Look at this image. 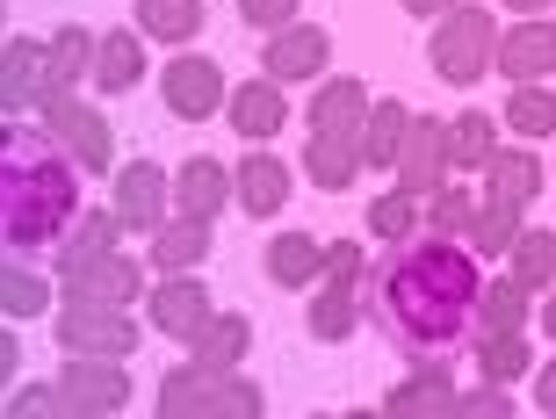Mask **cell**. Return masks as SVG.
Returning a JSON list of instances; mask_svg holds the SVG:
<instances>
[{"label":"cell","instance_id":"obj_1","mask_svg":"<svg viewBox=\"0 0 556 419\" xmlns=\"http://www.w3.org/2000/svg\"><path fill=\"white\" fill-rule=\"evenodd\" d=\"M477 282H484V261L463 239L413 231L405 246H383V261L369 268V318L405 355L413 347H463Z\"/></svg>","mask_w":556,"mask_h":419},{"label":"cell","instance_id":"obj_2","mask_svg":"<svg viewBox=\"0 0 556 419\" xmlns=\"http://www.w3.org/2000/svg\"><path fill=\"white\" fill-rule=\"evenodd\" d=\"M80 181L87 174L37 124L0 116V253H22V261L51 253V239L87 210Z\"/></svg>","mask_w":556,"mask_h":419},{"label":"cell","instance_id":"obj_3","mask_svg":"<svg viewBox=\"0 0 556 419\" xmlns=\"http://www.w3.org/2000/svg\"><path fill=\"white\" fill-rule=\"evenodd\" d=\"M369 318V246L362 239H332L326 246V268L311 282V340H326V347H348L354 326Z\"/></svg>","mask_w":556,"mask_h":419},{"label":"cell","instance_id":"obj_4","mask_svg":"<svg viewBox=\"0 0 556 419\" xmlns=\"http://www.w3.org/2000/svg\"><path fill=\"white\" fill-rule=\"evenodd\" d=\"M492 59H498V15H492V8H477V0H455L448 15H433V37H427L433 80L477 87L484 73H492Z\"/></svg>","mask_w":556,"mask_h":419},{"label":"cell","instance_id":"obj_5","mask_svg":"<svg viewBox=\"0 0 556 419\" xmlns=\"http://www.w3.org/2000/svg\"><path fill=\"white\" fill-rule=\"evenodd\" d=\"M37 130L80 174H116V124H109L102 102H87V94H51V102H37Z\"/></svg>","mask_w":556,"mask_h":419},{"label":"cell","instance_id":"obj_6","mask_svg":"<svg viewBox=\"0 0 556 419\" xmlns=\"http://www.w3.org/2000/svg\"><path fill=\"white\" fill-rule=\"evenodd\" d=\"M65 355H109L130 361V347L144 340V318H130L124 304H80V296H59V318H51Z\"/></svg>","mask_w":556,"mask_h":419},{"label":"cell","instance_id":"obj_7","mask_svg":"<svg viewBox=\"0 0 556 419\" xmlns=\"http://www.w3.org/2000/svg\"><path fill=\"white\" fill-rule=\"evenodd\" d=\"M51 383H59V398L73 419H109V412L130 405V369L109 361V355H65Z\"/></svg>","mask_w":556,"mask_h":419},{"label":"cell","instance_id":"obj_8","mask_svg":"<svg viewBox=\"0 0 556 419\" xmlns=\"http://www.w3.org/2000/svg\"><path fill=\"white\" fill-rule=\"evenodd\" d=\"M225 94H231V80H225V65L210 59V51H174V59H166V73H160L166 116L203 124V116H217V109H225Z\"/></svg>","mask_w":556,"mask_h":419},{"label":"cell","instance_id":"obj_9","mask_svg":"<svg viewBox=\"0 0 556 419\" xmlns=\"http://www.w3.org/2000/svg\"><path fill=\"white\" fill-rule=\"evenodd\" d=\"M109 210H116V225L152 239L166 225V210H174V174L160 160H124L116 167V189H109Z\"/></svg>","mask_w":556,"mask_h":419},{"label":"cell","instance_id":"obj_10","mask_svg":"<svg viewBox=\"0 0 556 419\" xmlns=\"http://www.w3.org/2000/svg\"><path fill=\"white\" fill-rule=\"evenodd\" d=\"M210 312H217V296L203 275H152V290H144V326L181 340V347L210 326Z\"/></svg>","mask_w":556,"mask_h":419},{"label":"cell","instance_id":"obj_11","mask_svg":"<svg viewBox=\"0 0 556 419\" xmlns=\"http://www.w3.org/2000/svg\"><path fill=\"white\" fill-rule=\"evenodd\" d=\"M492 73L506 87H542V80H556V22L549 15H514V29H498Z\"/></svg>","mask_w":556,"mask_h":419},{"label":"cell","instance_id":"obj_12","mask_svg":"<svg viewBox=\"0 0 556 419\" xmlns=\"http://www.w3.org/2000/svg\"><path fill=\"white\" fill-rule=\"evenodd\" d=\"M326 59H332V37L326 22H289V29H275L268 43H261V73H268L275 87H304V80H326Z\"/></svg>","mask_w":556,"mask_h":419},{"label":"cell","instance_id":"obj_13","mask_svg":"<svg viewBox=\"0 0 556 419\" xmlns=\"http://www.w3.org/2000/svg\"><path fill=\"white\" fill-rule=\"evenodd\" d=\"M289 195H296V167L268 145H247V160L231 167V203L247 210V217H282Z\"/></svg>","mask_w":556,"mask_h":419},{"label":"cell","instance_id":"obj_14","mask_svg":"<svg viewBox=\"0 0 556 419\" xmlns=\"http://www.w3.org/2000/svg\"><path fill=\"white\" fill-rule=\"evenodd\" d=\"M441 181H448V124H441V116H419V109H413V130H405V145H397L391 189L433 195Z\"/></svg>","mask_w":556,"mask_h":419},{"label":"cell","instance_id":"obj_15","mask_svg":"<svg viewBox=\"0 0 556 419\" xmlns=\"http://www.w3.org/2000/svg\"><path fill=\"white\" fill-rule=\"evenodd\" d=\"M152 290V268H144V253H102L94 268H80V275H65L59 282V296H80V304H138V296Z\"/></svg>","mask_w":556,"mask_h":419},{"label":"cell","instance_id":"obj_16","mask_svg":"<svg viewBox=\"0 0 556 419\" xmlns=\"http://www.w3.org/2000/svg\"><path fill=\"white\" fill-rule=\"evenodd\" d=\"M296 116L289 109V87H275L268 73H253V80H239L225 94V124L247 138V145H268V138H282V124Z\"/></svg>","mask_w":556,"mask_h":419},{"label":"cell","instance_id":"obj_17","mask_svg":"<svg viewBox=\"0 0 556 419\" xmlns=\"http://www.w3.org/2000/svg\"><path fill=\"white\" fill-rule=\"evenodd\" d=\"M477 181H484V189H477L484 203L520 210V217H528V210H535V195L549 189V167H542L528 145H498L492 160H484V174H477Z\"/></svg>","mask_w":556,"mask_h":419},{"label":"cell","instance_id":"obj_18","mask_svg":"<svg viewBox=\"0 0 556 419\" xmlns=\"http://www.w3.org/2000/svg\"><path fill=\"white\" fill-rule=\"evenodd\" d=\"M210 253H217L210 217H181V210H166V225L144 239V268H152V275H195Z\"/></svg>","mask_w":556,"mask_h":419},{"label":"cell","instance_id":"obj_19","mask_svg":"<svg viewBox=\"0 0 556 419\" xmlns=\"http://www.w3.org/2000/svg\"><path fill=\"white\" fill-rule=\"evenodd\" d=\"M124 246V225H116V210H80V217H73V225L59 231V239H51V275H80V268H94V261H102V253H116Z\"/></svg>","mask_w":556,"mask_h":419},{"label":"cell","instance_id":"obj_20","mask_svg":"<svg viewBox=\"0 0 556 419\" xmlns=\"http://www.w3.org/2000/svg\"><path fill=\"white\" fill-rule=\"evenodd\" d=\"M94 29L87 22H65V29H51V43H43V102L51 94H80L87 80H94Z\"/></svg>","mask_w":556,"mask_h":419},{"label":"cell","instance_id":"obj_21","mask_svg":"<svg viewBox=\"0 0 556 419\" xmlns=\"http://www.w3.org/2000/svg\"><path fill=\"white\" fill-rule=\"evenodd\" d=\"M528 318H535V296L520 290L514 275H484L477 282V304H470V340H492V333H528ZM463 340V347H470Z\"/></svg>","mask_w":556,"mask_h":419},{"label":"cell","instance_id":"obj_22","mask_svg":"<svg viewBox=\"0 0 556 419\" xmlns=\"http://www.w3.org/2000/svg\"><path fill=\"white\" fill-rule=\"evenodd\" d=\"M43 102V37L0 43V116H37Z\"/></svg>","mask_w":556,"mask_h":419},{"label":"cell","instance_id":"obj_23","mask_svg":"<svg viewBox=\"0 0 556 419\" xmlns=\"http://www.w3.org/2000/svg\"><path fill=\"white\" fill-rule=\"evenodd\" d=\"M369 87L354 80V73H340V80H318V94H311V109H304V124L311 130H326V138H362V124H369Z\"/></svg>","mask_w":556,"mask_h":419},{"label":"cell","instance_id":"obj_24","mask_svg":"<svg viewBox=\"0 0 556 419\" xmlns=\"http://www.w3.org/2000/svg\"><path fill=\"white\" fill-rule=\"evenodd\" d=\"M225 203H231V167H225V160L195 152V160L174 167V210H181V217H210V225H217Z\"/></svg>","mask_w":556,"mask_h":419},{"label":"cell","instance_id":"obj_25","mask_svg":"<svg viewBox=\"0 0 556 419\" xmlns=\"http://www.w3.org/2000/svg\"><path fill=\"white\" fill-rule=\"evenodd\" d=\"M318 268H326V239H311V231H268L261 275H268L275 290H311Z\"/></svg>","mask_w":556,"mask_h":419},{"label":"cell","instance_id":"obj_26","mask_svg":"<svg viewBox=\"0 0 556 419\" xmlns=\"http://www.w3.org/2000/svg\"><path fill=\"white\" fill-rule=\"evenodd\" d=\"M253 347V318L247 312H210V326L188 340V361L203 369V377H231Z\"/></svg>","mask_w":556,"mask_h":419},{"label":"cell","instance_id":"obj_27","mask_svg":"<svg viewBox=\"0 0 556 419\" xmlns=\"http://www.w3.org/2000/svg\"><path fill=\"white\" fill-rule=\"evenodd\" d=\"M296 174H311V189H326V195H348L354 181H362V138H326V130H311L304 167Z\"/></svg>","mask_w":556,"mask_h":419},{"label":"cell","instance_id":"obj_28","mask_svg":"<svg viewBox=\"0 0 556 419\" xmlns=\"http://www.w3.org/2000/svg\"><path fill=\"white\" fill-rule=\"evenodd\" d=\"M144 80V37H138V22L130 29H109L102 43H94V94H130V87Z\"/></svg>","mask_w":556,"mask_h":419},{"label":"cell","instance_id":"obj_29","mask_svg":"<svg viewBox=\"0 0 556 419\" xmlns=\"http://www.w3.org/2000/svg\"><path fill=\"white\" fill-rule=\"evenodd\" d=\"M470 369H477V383H498V391H514V383L535 377V347H528V333L470 340Z\"/></svg>","mask_w":556,"mask_h":419},{"label":"cell","instance_id":"obj_30","mask_svg":"<svg viewBox=\"0 0 556 419\" xmlns=\"http://www.w3.org/2000/svg\"><path fill=\"white\" fill-rule=\"evenodd\" d=\"M51 275H37V261L22 253H0V318H43L51 312Z\"/></svg>","mask_w":556,"mask_h":419},{"label":"cell","instance_id":"obj_31","mask_svg":"<svg viewBox=\"0 0 556 419\" xmlns=\"http://www.w3.org/2000/svg\"><path fill=\"white\" fill-rule=\"evenodd\" d=\"M203 15H210L203 0H138V37L188 51V43L203 37Z\"/></svg>","mask_w":556,"mask_h":419},{"label":"cell","instance_id":"obj_32","mask_svg":"<svg viewBox=\"0 0 556 419\" xmlns=\"http://www.w3.org/2000/svg\"><path fill=\"white\" fill-rule=\"evenodd\" d=\"M448 412H455V377H427V369L397 377L383 398V419H448Z\"/></svg>","mask_w":556,"mask_h":419},{"label":"cell","instance_id":"obj_33","mask_svg":"<svg viewBox=\"0 0 556 419\" xmlns=\"http://www.w3.org/2000/svg\"><path fill=\"white\" fill-rule=\"evenodd\" d=\"M498 145H506V138H498L492 109H463L448 124V174H484V160H492Z\"/></svg>","mask_w":556,"mask_h":419},{"label":"cell","instance_id":"obj_34","mask_svg":"<svg viewBox=\"0 0 556 419\" xmlns=\"http://www.w3.org/2000/svg\"><path fill=\"white\" fill-rule=\"evenodd\" d=\"M405 130H413V109H405V102H369V124H362V167L391 174Z\"/></svg>","mask_w":556,"mask_h":419},{"label":"cell","instance_id":"obj_35","mask_svg":"<svg viewBox=\"0 0 556 419\" xmlns=\"http://www.w3.org/2000/svg\"><path fill=\"white\" fill-rule=\"evenodd\" d=\"M506 275H514L520 290H556V231H528L520 225V239L506 246Z\"/></svg>","mask_w":556,"mask_h":419},{"label":"cell","instance_id":"obj_36","mask_svg":"<svg viewBox=\"0 0 556 419\" xmlns=\"http://www.w3.org/2000/svg\"><path fill=\"white\" fill-rule=\"evenodd\" d=\"M498 124H514L520 145H535V138H556V87H514L506 109H498Z\"/></svg>","mask_w":556,"mask_h":419},{"label":"cell","instance_id":"obj_37","mask_svg":"<svg viewBox=\"0 0 556 419\" xmlns=\"http://www.w3.org/2000/svg\"><path fill=\"white\" fill-rule=\"evenodd\" d=\"M477 217V195L463 189V174H448L433 195H419V231H441V239H463Z\"/></svg>","mask_w":556,"mask_h":419},{"label":"cell","instance_id":"obj_38","mask_svg":"<svg viewBox=\"0 0 556 419\" xmlns=\"http://www.w3.org/2000/svg\"><path fill=\"white\" fill-rule=\"evenodd\" d=\"M152 419H203V398H210V377L195 369V361H174L160 377V391H152Z\"/></svg>","mask_w":556,"mask_h":419},{"label":"cell","instance_id":"obj_39","mask_svg":"<svg viewBox=\"0 0 556 419\" xmlns=\"http://www.w3.org/2000/svg\"><path fill=\"white\" fill-rule=\"evenodd\" d=\"M203 419H268V391L253 377H210V398H203Z\"/></svg>","mask_w":556,"mask_h":419},{"label":"cell","instance_id":"obj_40","mask_svg":"<svg viewBox=\"0 0 556 419\" xmlns=\"http://www.w3.org/2000/svg\"><path fill=\"white\" fill-rule=\"evenodd\" d=\"M514 239H520V210H498V203L477 195V217H470V231H463V246H470L477 261H506Z\"/></svg>","mask_w":556,"mask_h":419},{"label":"cell","instance_id":"obj_41","mask_svg":"<svg viewBox=\"0 0 556 419\" xmlns=\"http://www.w3.org/2000/svg\"><path fill=\"white\" fill-rule=\"evenodd\" d=\"M362 231H369V239H383V246H405V239L419 231V195L383 189V195L369 203V217H362Z\"/></svg>","mask_w":556,"mask_h":419},{"label":"cell","instance_id":"obj_42","mask_svg":"<svg viewBox=\"0 0 556 419\" xmlns=\"http://www.w3.org/2000/svg\"><path fill=\"white\" fill-rule=\"evenodd\" d=\"M0 419H73V412H65L59 383L43 377V383H15V391H8V405H0Z\"/></svg>","mask_w":556,"mask_h":419},{"label":"cell","instance_id":"obj_43","mask_svg":"<svg viewBox=\"0 0 556 419\" xmlns=\"http://www.w3.org/2000/svg\"><path fill=\"white\" fill-rule=\"evenodd\" d=\"M448 419H514V391H498V383H470V391H455V412Z\"/></svg>","mask_w":556,"mask_h":419},{"label":"cell","instance_id":"obj_44","mask_svg":"<svg viewBox=\"0 0 556 419\" xmlns=\"http://www.w3.org/2000/svg\"><path fill=\"white\" fill-rule=\"evenodd\" d=\"M296 8H304V0H239V22H247V29H261V37H275V29H289V22H296Z\"/></svg>","mask_w":556,"mask_h":419},{"label":"cell","instance_id":"obj_45","mask_svg":"<svg viewBox=\"0 0 556 419\" xmlns=\"http://www.w3.org/2000/svg\"><path fill=\"white\" fill-rule=\"evenodd\" d=\"M15 377H22V340H15V326H0V398L15 391Z\"/></svg>","mask_w":556,"mask_h":419},{"label":"cell","instance_id":"obj_46","mask_svg":"<svg viewBox=\"0 0 556 419\" xmlns=\"http://www.w3.org/2000/svg\"><path fill=\"white\" fill-rule=\"evenodd\" d=\"M528 383H535V405L556 419V355H549V361H535V377H528Z\"/></svg>","mask_w":556,"mask_h":419},{"label":"cell","instance_id":"obj_47","mask_svg":"<svg viewBox=\"0 0 556 419\" xmlns=\"http://www.w3.org/2000/svg\"><path fill=\"white\" fill-rule=\"evenodd\" d=\"M397 8H405V15H419V22H433V15H448L455 0H397Z\"/></svg>","mask_w":556,"mask_h":419},{"label":"cell","instance_id":"obj_48","mask_svg":"<svg viewBox=\"0 0 556 419\" xmlns=\"http://www.w3.org/2000/svg\"><path fill=\"white\" fill-rule=\"evenodd\" d=\"M535 318H542V340L556 347V296H542V312H535Z\"/></svg>","mask_w":556,"mask_h":419},{"label":"cell","instance_id":"obj_49","mask_svg":"<svg viewBox=\"0 0 556 419\" xmlns=\"http://www.w3.org/2000/svg\"><path fill=\"white\" fill-rule=\"evenodd\" d=\"M506 15H549V0H506Z\"/></svg>","mask_w":556,"mask_h":419},{"label":"cell","instance_id":"obj_50","mask_svg":"<svg viewBox=\"0 0 556 419\" xmlns=\"http://www.w3.org/2000/svg\"><path fill=\"white\" fill-rule=\"evenodd\" d=\"M340 419H383V405H376V412H340Z\"/></svg>","mask_w":556,"mask_h":419},{"label":"cell","instance_id":"obj_51","mask_svg":"<svg viewBox=\"0 0 556 419\" xmlns=\"http://www.w3.org/2000/svg\"><path fill=\"white\" fill-rule=\"evenodd\" d=\"M0 43H8V8H0Z\"/></svg>","mask_w":556,"mask_h":419},{"label":"cell","instance_id":"obj_52","mask_svg":"<svg viewBox=\"0 0 556 419\" xmlns=\"http://www.w3.org/2000/svg\"><path fill=\"white\" fill-rule=\"evenodd\" d=\"M311 419H332V412H311Z\"/></svg>","mask_w":556,"mask_h":419},{"label":"cell","instance_id":"obj_53","mask_svg":"<svg viewBox=\"0 0 556 419\" xmlns=\"http://www.w3.org/2000/svg\"><path fill=\"white\" fill-rule=\"evenodd\" d=\"M109 419H124V412H109Z\"/></svg>","mask_w":556,"mask_h":419},{"label":"cell","instance_id":"obj_54","mask_svg":"<svg viewBox=\"0 0 556 419\" xmlns=\"http://www.w3.org/2000/svg\"><path fill=\"white\" fill-rule=\"evenodd\" d=\"M549 174H556V167H549Z\"/></svg>","mask_w":556,"mask_h":419}]
</instances>
